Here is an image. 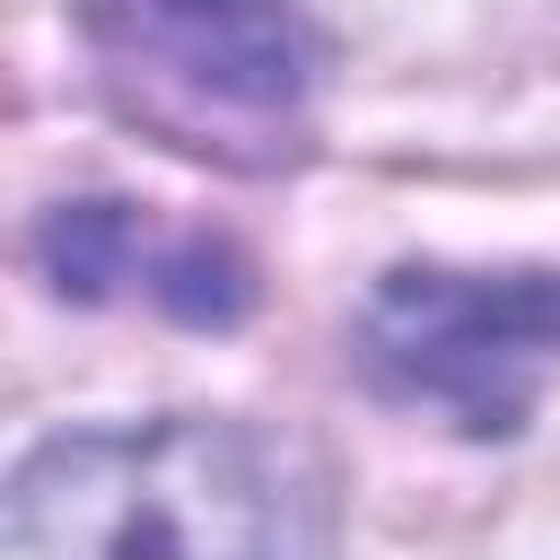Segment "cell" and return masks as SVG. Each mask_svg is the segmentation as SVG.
<instances>
[{
    "label": "cell",
    "mask_w": 560,
    "mask_h": 560,
    "mask_svg": "<svg viewBox=\"0 0 560 560\" xmlns=\"http://www.w3.org/2000/svg\"><path fill=\"white\" fill-rule=\"evenodd\" d=\"M79 44L140 140L228 175L298 166L315 44L289 0H79Z\"/></svg>",
    "instance_id": "cell-2"
},
{
    "label": "cell",
    "mask_w": 560,
    "mask_h": 560,
    "mask_svg": "<svg viewBox=\"0 0 560 560\" xmlns=\"http://www.w3.org/2000/svg\"><path fill=\"white\" fill-rule=\"evenodd\" d=\"M149 219L140 201H114V192H79V201H52L44 228H35V271L61 306H105L122 289L149 280Z\"/></svg>",
    "instance_id": "cell-4"
},
{
    "label": "cell",
    "mask_w": 560,
    "mask_h": 560,
    "mask_svg": "<svg viewBox=\"0 0 560 560\" xmlns=\"http://www.w3.org/2000/svg\"><path fill=\"white\" fill-rule=\"evenodd\" d=\"M26 560H324L315 464L228 411L44 438L9 481Z\"/></svg>",
    "instance_id": "cell-1"
},
{
    "label": "cell",
    "mask_w": 560,
    "mask_h": 560,
    "mask_svg": "<svg viewBox=\"0 0 560 560\" xmlns=\"http://www.w3.org/2000/svg\"><path fill=\"white\" fill-rule=\"evenodd\" d=\"M350 368L394 411H438L455 438H516L560 368V271L394 262L359 298Z\"/></svg>",
    "instance_id": "cell-3"
},
{
    "label": "cell",
    "mask_w": 560,
    "mask_h": 560,
    "mask_svg": "<svg viewBox=\"0 0 560 560\" xmlns=\"http://www.w3.org/2000/svg\"><path fill=\"white\" fill-rule=\"evenodd\" d=\"M140 289H149V306H158L166 324H184V332H236V324L254 315V262H245V245L219 236V228H175V236H158Z\"/></svg>",
    "instance_id": "cell-5"
}]
</instances>
